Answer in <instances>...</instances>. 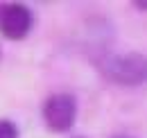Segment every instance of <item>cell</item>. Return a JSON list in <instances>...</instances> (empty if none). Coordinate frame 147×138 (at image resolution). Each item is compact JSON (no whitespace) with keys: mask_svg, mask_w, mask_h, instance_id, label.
I'll list each match as a JSON object with an SVG mask.
<instances>
[{"mask_svg":"<svg viewBox=\"0 0 147 138\" xmlns=\"http://www.w3.org/2000/svg\"><path fill=\"white\" fill-rule=\"evenodd\" d=\"M104 75L115 84L136 86L147 82V57L129 52V54H115L104 64Z\"/></svg>","mask_w":147,"mask_h":138,"instance_id":"cell-1","label":"cell"},{"mask_svg":"<svg viewBox=\"0 0 147 138\" xmlns=\"http://www.w3.org/2000/svg\"><path fill=\"white\" fill-rule=\"evenodd\" d=\"M77 118V100L70 93H55L43 104V120L57 134L68 131Z\"/></svg>","mask_w":147,"mask_h":138,"instance_id":"cell-2","label":"cell"},{"mask_svg":"<svg viewBox=\"0 0 147 138\" xmlns=\"http://www.w3.org/2000/svg\"><path fill=\"white\" fill-rule=\"evenodd\" d=\"M34 16L23 2H0V34L11 41H20L30 34Z\"/></svg>","mask_w":147,"mask_h":138,"instance_id":"cell-3","label":"cell"},{"mask_svg":"<svg viewBox=\"0 0 147 138\" xmlns=\"http://www.w3.org/2000/svg\"><path fill=\"white\" fill-rule=\"evenodd\" d=\"M0 138H18V129L11 120H0Z\"/></svg>","mask_w":147,"mask_h":138,"instance_id":"cell-4","label":"cell"},{"mask_svg":"<svg viewBox=\"0 0 147 138\" xmlns=\"http://www.w3.org/2000/svg\"><path fill=\"white\" fill-rule=\"evenodd\" d=\"M138 9H147V2H143V0H138V2H134Z\"/></svg>","mask_w":147,"mask_h":138,"instance_id":"cell-5","label":"cell"},{"mask_svg":"<svg viewBox=\"0 0 147 138\" xmlns=\"http://www.w3.org/2000/svg\"><path fill=\"white\" fill-rule=\"evenodd\" d=\"M115 138H129V136H115Z\"/></svg>","mask_w":147,"mask_h":138,"instance_id":"cell-6","label":"cell"}]
</instances>
